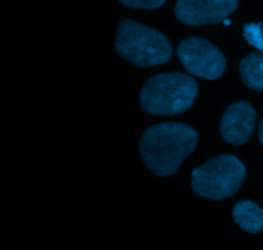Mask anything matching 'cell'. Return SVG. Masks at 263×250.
Masks as SVG:
<instances>
[{"label":"cell","mask_w":263,"mask_h":250,"mask_svg":"<svg viewBox=\"0 0 263 250\" xmlns=\"http://www.w3.org/2000/svg\"><path fill=\"white\" fill-rule=\"evenodd\" d=\"M197 144L195 130L184 123L167 122L146 128L139 148L144 163L154 175L168 177L180 168Z\"/></svg>","instance_id":"cell-1"},{"label":"cell","mask_w":263,"mask_h":250,"mask_svg":"<svg viewBox=\"0 0 263 250\" xmlns=\"http://www.w3.org/2000/svg\"><path fill=\"white\" fill-rule=\"evenodd\" d=\"M197 94L198 84L193 77L180 72L159 73L145 82L140 104L149 114H180L192 107Z\"/></svg>","instance_id":"cell-2"},{"label":"cell","mask_w":263,"mask_h":250,"mask_svg":"<svg viewBox=\"0 0 263 250\" xmlns=\"http://www.w3.org/2000/svg\"><path fill=\"white\" fill-rule=\"evenodd\" d=\"M116 50L123 59L140 67H153L170 61L172 48L161 32L134 21L118 25Z\"/></svg>","instance_id":"cell-3"},{"label":"cell","mask_w":263,"mask_h":250,"mask_svg":"<svg viewBox=\"0 0 263 250\" xmlns=\"http://www.w3.org/2000/svg\"><path fill=\"white\" fill-rule=\"evenodd\" d=\"M246 179V167L230 154L215 157L197 167L192 175L195 194L211 200H222L239 190Z\"/></svg>","instance_id":"cell-4"},{"label":"cell","mask_w":263,"mask_h":250,"mask_svg":"<svg viewBox=\"0 0 263 250\" xmlns=\"http://www.w3.org/2000/svg\"><path fill=\"white\" fill-rule=\"evenodd\" d=\"M177 56L187 73L205 80L218 79L226 68L223 54L200 37H189L182 41L177 48Z\"/></svg>","instance_id":"cell-5"},{"label":"cell","mask_w":263,"mask_h":250,"mask_svg":"<svg viewBox=\"0 0 263 250\" xmlns=\"http://www.w3.org/2000/svg\"><path fill=\"white\" fill-rule=\"evenodd\" d=\"M238 0H177L175 14L189 26L216 25L235 12Z\"/></svg>","instance_id":"cell-6"},{"label":"cell","mask_w":263,"mask_h":250,"mask_svg":"<svg viewBox=\"0 0 263 250\" xmlns=\"http://www.w3.org/2000/svg\"><path fill=\"white\" fill-rule=\"evenodd\" d=\"M256 123V110L251 104L239 102L225 110L221 120V136L233 145H241L251 139Z\"/></svg>","instance_id":"cell-7"},{"label":"cell","mask_w":263,"mask_h":250,"mask_svg":"<svg viewBox=\"0 0 263 250\" xmlns=\"http://www.w3.org/2000/svg\"><path fill=\"white\" fill-rule=\"evenodd\" d=\"M234 222L243 231L258 234L263 230V209L251 200L236 203L233 209Z\"/></svg>","instance_id":"cell-8"},{"label":"cell","mask_w":263,"mask_h":250,"mask_svg":"<svg viewBox=\"0 0 263 250\" xmlns=\"http://www.w3.org/2000/svg\"><path fill=\"white\" fill-rule=\"evenodd\" d=\"M241 80L249 89L263 91V51L247 55L239 66Z\"/></svg>","instance_id":"cell-9"},{"label":"cell","mask_w":263,"mask_h":250,"mask_svg":"<svg viewBox=\"0 0 263 250\" xmlns=\"http://www.w3.org/2000/svg\"><path fill=\"white\" fill-rule=\"evenodd\" d=\"M244 39L249 45L263 51V30L262 23H249L244 26Z\"/></svg>","instance_id":"cell-10"},{"label":"cell","mask_w":263,"mask_h":250,"mask_svg":"<svg viewBox=\"0 0 263 250\" xmlns=\"http://www.w3.org/2000/svg\"><path fill=\"white\" fill-rule=\"evenodd\" d=\"M123 5L135 9H157L162 7L166 0H120Z\"/></svg>","instance_id":"cell-11"},{"label":"cell","mask_w":263,"mask_h":250,"mask_svg":"<svg viewBox=\"0 0 263 250\" xmlns=\"http://www.w3.org/2000/svg\"><path fill=\"white\" fill-rule=\"evenodd\" d=\"M258 139H259V143H261L262 146H263V118H262L261 123H259V126H258Z\"/></svg>","instance_id":"cell-12"}]
</instances>
